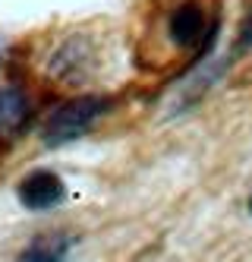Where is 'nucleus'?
Listing matches in <instances>:
<instances>
[{"instance_id":"nucleus-1","label":"nucleus","mask_w":252,"mask_h":262,"mask_svg":"<svg viewBox=\"0 0 252 262\" xmlns=\"http://www.w3.org/2000/svg\"><path fill=\"white\" fill-rule=\"evenodd\" d=\"M104 111H107V98L101 95H76L63 101L60 107L51 111V117L44 123V145H66L85 136Z\"/></svg>"},{"instance_id":"nucleus-7","label":"nucleus","mask_w":252,"mask_h":262,"mask_svg":"<svg viewBox=\"0 0 252 262\" xmlns=\"http://www.w3.org/2000/svg\"><path fill=\"white\" fill-rule=\"evenodd\" d=\"M249 212H252V196H249Z\"/></svg>"},{"instance_id":"nucleus-6","label":"nucleus","mask_w":252,"mask_h":262,"mask_svg":"<svg viewBox=\"0 0 252 262\" xmlns=\"http://www.w3.org/2000/svg\"><path fill=\"white\" fill-rule=\"evenodd\" d=\"M252 51V4L246 7L243 19H240V29H237V45H234V54H246Z\"/></svg>"},{"instance_id":"nucleus-3","label":"nucleus","mask_w":252,"mask_h":262,"mask_svg":"<svg viewBox=\"0 0 252 262\" xmlns=\"http://www.w3.org/2000/svg\"><path fill=\"white\" fill-rule=\"evenodd\" d=\"M167 29H170V38L180 48H196V45H202V35L208 38V35L215 32V26H208L205 7L199 4V0H186V4H180L170 13Z\"/></svg>"},{"instance_id":"nucleus-5","label":"nucleus","mask_w":252,"mask_h":262,"mask_svg":"<svg viewBox=\"0 0 252 262\" xmlns=\"http://www.w3.org/2000/svg\"><path fill=\"white\" fill-rule=\"evenodd\" d=\"M73 240L66 234H38L35 240L26 243L16 262H66Z\"/></svg>"},{"instance_id":"nucleus-4","label":"nucleus","mask_w":252,"mask_h":262,"mask_svg":"<svg viewBox=\"0 0 252 262\" xmlns=\"http://www.w3.org/2000/svg\"><path fill=\"white\" fill-rule=\"evenodd\" d=\"M32 117V101L19 85H0V139H16Z\"/></svg>"},{"instance_id":"nucleus-2","label":"nucleus","mask_w":252,"mask_h":262,"mask_svg":"<svg viewBox=\"0 0 252 262\" xmlns=\"http://www.w3.org/2000/svg\"><path fill=\"white\" fill-rule=\"evenodd\" d=\"M66 199V183L60 180V174L54 171H32L19 180V202L32 212H44V209H54Z\"/></svg>"}]
</instances>
